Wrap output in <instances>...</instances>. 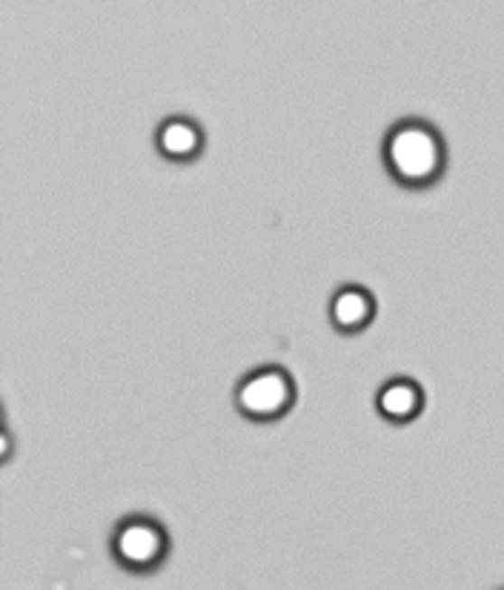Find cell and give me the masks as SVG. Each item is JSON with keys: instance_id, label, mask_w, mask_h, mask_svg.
Instances as JSON below:
<instances>
[{"instance_id": "1", "label": "cell", "mask_w": 504, "mask_h": 590, "mask_svg": "<svg viewBox=\"0 0 504 590\" xmlns=\"http://www.w3.org/2000/svg\"><path fill=\"white\" fill-rule=\"evenodd\" d=\"M387 161L393 173L405 181H427L442 164V149L439 141L433 138V132L422 126H401L393 132L387 144Z\"/></svg>"}, {"instance_id": "2", "label": "cell", "mask_w": 504, "mask_h": 590, "mask_svg": "<svg viewBox=\"0 0 504 590\" xmlns=\"http://www.w3.org/2000/svg\"><path fill=\"white\" fill-rule=\"evenodd\" d=\"M293 401V384L281 370H261L238 387V407L247 416L273 418Z\"/></svg>"}, {"instance_id": "3", "label": "cell", "mask_w": 504, "mask_h": 590, "mask_svg": "<svg viewBox=\"0 0 504 590\" xmlns=\"http://www.w3.org/2000/svg\"><path fill=\"white\" fill-rule=\"evenodd\" d=\"M115 553L117 559L129 567H149L161 559L163 553V533L153 521H126V525L115 533Z\"/></svg>"}, {"instance_id": "4", "label": "cell", "mask_w": 504, "mask_h": 590, "mask_svg": "<svg viewBox=\"0 0 504 590\" xmlns=\"http://www.w3.org/2000/svg\"><path fill=\"white\" fill-rule=\"evenodd\" d=\"M369 310H373V304L361 290H341L332 301V322L341 330H359L361 324H367Z\"/></svg>"}, {"instance_id": "5", "label": "cell", "mask_w": 504, "mask_h": 590, "mask_svg": "<svg viewBox=\"0 0 504 590\" xmlns=\"http://www.w3.org/2000/svg\"><path fill=\"white\" fill-rule=\"evenodd\" d=\"M378 407L384 416H390L396 421H405L418 410V390L407 381L387 384L378 396Z\"/></svg>"}, {"instance_id": "6", "label": "cell", "mask_w": 504, "mask_h": 590, "mask_svg": "<svg viewBox=\"0 0 504 590\" xmlns=\"http://www.w3.org/2000/svg\"><path fill=\"white\" fill-rule=\"evenodd\" d=\"M161 146L175 158L192 155L198 149V129L187 121H170L161 129Z\"/></svg>"}]
</instances>
